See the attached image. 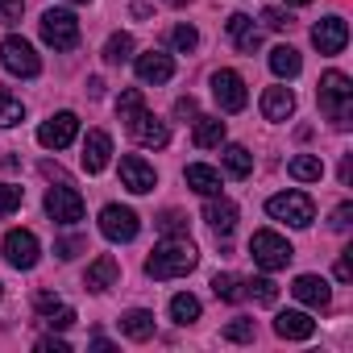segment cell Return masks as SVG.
Instances as JSON below:
<instances>
[{"label": "cell", "mask_w": 353, "mask_h": 353, "mask_svg": "<svg viewBox=\"0 0 353 353\" xmlns=\"http://www.w3.org/2000/svg\"><path fill=\"white\" fill-rule=\"evenodd\" d=\"M291 295H295L299 303L316 307V312H324V307L332 303V291H328V283H324V279H316V274H299V279L291 283Z\"/></svg>", "instance_id": "cell-16"}, {"label": "cell", "mask_w": 353, "mask_h": 353, "mask_svg": "<svg viewBox=\"0 0 353 353\" xmlns=\"http://www.w3.org/2000/svg\"><path fill=\"white\" fill-rule=\"evenodd\" d=\"M349 179H353V162H349V158H345V162H341V183H345V188H349Z\"/></svg>", "instance_id": "cell-47"}, {"label": "cell", "mask_w": 353, "mask_h": 353, "mask_svg": "<svg viewBox=\"0 0 353 353\" xmlns=\"http://www.w3.org/2000/svg\"><path fill=\"white\" fill-rule=\"evenodd\" d=\"M250 254H254V262L262 266V270H287V262L295 258V250H291V241L287 237H279L274 229H258L254 237H250Z\"/></svg>", "instance_id": "cell-4"}, {"label": "cell", "mask_w": 353, "mask_h": 353, "mask_svg": "<svg viewBox=\"0 0 353 353\" xmlns=\"http://www.w3.org/2000/svg\"><path fill=\"white\" fill-rule=\"evenodd\" d=\"M137 79L141 83H166L170 75H174V63H170V54H162V50H145V54H137Z\"/></svg>", "instance_id": "cell-17"}, {"label": "cell", "mask_w": 353, "mask_h": 353, "mask_svg": "<svg viewBox=\"0 0 353 353\" xmlns=\"http://www.w3.org/2000/svg\"><path fill=\"white\" fill-rule=\"evenodd\" d=\"M75 5H88V0H75Z\"/></svg>", "instance_id": "cell-50"}, {"label": "cell", "mask_w": 353, "mask_h": 353, "mask_svg": "<svg viewBox=\"0 0 353 353\" xmlns=\"http://www.w3.org/2000/svg\"><path fill=\"white\" fill-rule=\"evenodd\" d=\"M42 320H46L50 328H59V332H63V328H71V324H75V312H71L67 303H59V307H50V312H46Z\"/></svg>", "instance_id": "cell-39"}, {"label": "cell", "mask_w": 353, "mask_h": 353, "mask_svg": "<svg viewBox=\"0 0 353 353\" xmlns=\"http://www.w3.org/2000/svg\"><path fill=\"white\" fill-rule=\"evenodd\" d=\"M166 5H174V9H183V5H192V0H166Z\"/></svg>", "instance_id": "cell-48"}, {"label": "cell", "mask_w": 353, "mask_h": 353, "mask_svg": "<svg viewBox=\"0 0 353 353\" xmlns=\"http://www.w3.org/2000/svg\"><path fill=\"white\" fill-rule=\"evenodd\" d=\"M225 170L233 174V179H245V174L254 170V154L245 145H225Z\"/></svg>", "instance_id": "cell-29"}, {"label": "cell", "mask_w": 353, "mask_h": 353, "mask_svg": "<svg viewBox=\"0 0 353 353\" xmlns=\"http://www.w3.org/2000/svg\"><path fill=\"white\" fill-rule=\"evenodd\" d=\"M46 216L59 221V225H79L83 221V196L71 188V183H59L46 192Z\"/></svg>", "instance_id": "cell-7"}, {"label": "cell", "mask_w": 353, "mask_h": 353, "mask_svg": "<svg viewBox=\"0 0 353 353\" xmlns=\"http://www.w3.org/2000/svg\"><path fill=\"white\" fill-rule=\"evenodd\" d=\"M121 332L133 336V341H150V336H154V312H145V307L125 312V316H121Z\"/></svg>", "instance_id": "cell-25"}, {"label": "cell", "mask_w": 353, "mask_h": 353, "mask_svg": "<svg viewBox=\"0 0 353 353\" xmlns=\"http://www.w3.org/2000/svg\"><path fill=\"white\" fill-rule=\"evenodd\" d=\"M349 225H353V204H341V208L332 212V229H336V233H345Z\"/></svg>", "instance_id": "cell-43"}, {"label": "cell", "mask_w": 353, "mask_h": 353, "mask_svg": "<svg viewBox=\"0 0 353 353\" xmlns=\"http://www.w3.org/2000/svg\"><path fill=\"white\" fill-rule=\"evenodd\" d=\"M125 129L133 133V141H141V145H154V150H162V145L170 141V129H166V121H158L150 108H141L137 117H129V121H125Z\"/></svg>", "instance_id": "cell-12"}, {"label": "cell", "mask_w": 353, "mask_h": 353, "mask_svg": "<svg viewBox=\"0 0 353 353\" xmlns=\"http://www.w3.org/2000/svg\"><path fill=\"white\" fill-rule=\"evenodd\" d=\"M212 96H216L221 112H241L245 100H250L245 79H241L237 71H216V75H212Z\"/></svg>", "instance_id": "cell-9"}, {"label": "cell", "mask_w": 353, "mask_h": 353, "mask_svg": "<svg viewBox=\"0 0 353 353\" xmlns=\"http://www.w3.org/2000/svg\"><path fill=\"white\" fill-rule=\"evenodd\" d=\"M212 291H216V299H229V303H241L245 299V283L237 274H216L212 279Z\"/></svg>", "instance_id": "cell-31"}, {"label": "cell", "mask_w": 353, "mask_h": 353, "mask_svg": "<svg viewBox=\"0 0 353 353\" xmlns=\"http://www.w3.org/2000/svg\"><path fill=\"white\" fill-rule=\"evenodd\" d=\"M204 221H208V229H212L216 237H229V233L237 229V204H229V200H216V196H208Z\"/></svg>", "instance_id": "cell-18"}, {"label": "cell", "mask_w": 353, "mask_h": 353, "mask_svg": "<svg viewBox=\"0 0 353 353\" xmlns=\"http://www.w3.org/2000/svg\"><path fill=\"white\" fill-rule=\"evenodd\" d=\"M21 121H26L21 96H13L9 88H0V129H13V125H21Z\"/></svg>", "instance_id": "cell-28"}, {"label": "cell", "mask_w": 353, "mask_h": 353, "mask_svg": "<svg viewBox=\"0 0 353 353\" xmlns=\"http://www.w3.org/2000/svg\"><path fill=\"white\" fill-rule=\"evenodd\" d=\"M34 349H38V353H71V345H67V341H59V336H42Z\"/></svg>", "instance_id": "cell-44"}, {"label": "cell", "mask_w": 353, "mask_h": 353, "mask_svg": "<svg viewBox=\"0 0 353 353\" xmlns=\"http://www.w3.org/2000/svg\"><path fill=\"white\" fill-rule=\"evenodd\" d=\"M174 117H183V121L196 117V100L192 96H179V100H174Z\"/></svg>", "instance_id": "cell-45"}, {"label": "cell", "mask_w": 353, "mask_h": 353, "mask_svg": "<svg viewBox=\"0 0 353 353\" xmlns=\"http://www.w3.org/2000/svg\"><path fill=\"white\" fill-rule=\"evenodd\" d=\"M141 108H145V96H141V88H125V92L117 96V117H121V121L137 117Z\"/></svg>", "instance_id": "cell-33"}, {"label": "cell", "mask_w": 353, "mask_h": 353, "mask_svg": "<svg viewBox=\"0 0 353 353\" xmlns=\"http://www.w3.org/2000/svg\"><path fill=\"white\" fill-rule=\"evenodd\" d=\"M316 100H320V112H324L336 129H349V125H353V79H349V75L324 71V75H320V88H316Z\"/></svg>", "instance_id": "cell-2"}, {"label": "cell", "mask_w": 353, "mask_h": 353, "mask_svg": "<svg viewBox=\"0 0 353 353\" xmlns=\"http://www.w3.org/2000/svg\"><path fill=\"white\" fill-rule=\"evenodd\" d=\"M5 258L17 270H34L38 258H42V245H38V237L30 229H13V233H5Z\"/></svg>", "instance_id": "cell-8"}, {"label": "cell", "mask_w": 353, "mask_h": 353, "mask_svg": "<svg viewBox=\"0 0 353 353\" xmlns=\"http://www.w3.org/2000/svg\"><path fill=\"white\" fill-rule=\"evenodd\" d=\"M137 229H141V221H137V212H133V208L108 204V208L100 212V233H104L108 241H133V237H137Z\"/></svg>", "instance_id": "cell-10"}, {"label": "cell", "mask_w": 353, "mask_h": 353, "mask_svg": "<svg viewBox=\"0 0 353 353\" xmlns=\"http://www.w3.org/2000/svg\"><path fill=\"white\" fill-rule=\"evenodd\" d=\"M196 145L200 150H212V145H221L225 141V121L221 117H196Z\"/></svg>", "instance_id": "cell-27"}, {"label": "cell", "mask_w": 353, "mask_h": 353, "mask_svg": "<svg viewBox=\"0 0 353 353\" xmlns=\"http://www.w3.org/2000/svg\"><path fill=\"white\" fill-rule=\"evenodd\" d=\"M287 5H299V9H303V5H312V0H287Z\"/></svg>", "instance_id": "cell-49"}, {"label": "cell", "mask_w": 353, "mask_h": 353, "mask_svg": "<svg viewBox=\"0 0 353 353\" xmlns=\"http://www.w3.org/2000/svg\"><path fill=\"white\" fill-rule=\"evenodd\" d=\"M225 30L233 34V42H237V50H241V54H254V50L262 46V34H258L254 17H245V13H233V17L225 21Z\"/></svg>", "instance_id": "cell-21"}, {"label": "cell", "mask_w": 353, "mask_h": 353, "mask_svg": "<svg viewBox=\"0 0 353 353\" xmlns=\"http://www.w3.org/2000/svg\"><path fill=\"white\" fill-rule=\"evenodd\" d=\"M21 200H26V192H21V188H13V183H0V216L17 212V208H21Z\"/></svg>", "instance_id": "cell-36"}, {"label": "cell", "mask_w": 353, "mask_h": 353, "mask_svg": "<svg viewBox=\"0 0 353 353\" xmlns=\"http://www.w3.org/2000/svg\"><path fill=\"white\" fill-rule=\"evenodd\" d=\"M196 262H200V254H196V245L188 241V233L183 237H166L150 258H145V274L150 279H183V274H192L196 270Z\"/></svg>", "instance_id": "cell-1"}, {"label": "cell", "mask_w": 353, "mask_h": 353, "mask_svg": "<svg viewBox=\"0 0 353 353\" xmlns=\"http://www.w3.org/2000/svg\"><path fill=\"white\" fill-rule=\"evenodd\" d=\"M38 30H42V42L54 46V50H75L79 46V21L67 9H46L42 21H38Z\"/></svg>", "instance_id": "cell-5"}, {"label": "cell", "mask_w": 353, "mask_h": 353, "mask_svg": "<svg viewBox=\"0 0 353 353\" xmlns=\"http://www.w3.org/2000/svg\"><path fill=\"white\" fill-rule=\"evenodd\" d=\"M270 71H274L279 79H295V75L303 71L299 50H295V46H274V50H270Z\"/></svg>", "instance_id": "cell-24"}, {"label": "cell", "mask_w": 353, "mask_h": 353, "mask_svg": "<svg viewBox=\"0 0 353 353\" xmlns=\"http://www.w3.org/2000/svg\"><path fill=\"white\" fill-rule=\"evenodd\" d=\"M0 63H5V71H9V75H21V79H34V75L42 71V63H38L34 46H30L26 38H17V34H9L5 42H0Z\"/></svg>", "instance_id": "cell-6"}, {"label": "cell", "mask_w": 353, "mask_h": 353, "mask_svg": "<svg viewBox=\"0 0 353 353\" xmlns=\"http://www.w3.org/2000/svg\"><path fill=\"white\" fill-rule=\"evenodd\" d=\"M21 0H0V26H13V21H21Z\"/></svg>", "instance_id": "cell-41"}, {"label": "cell", "mask_w": 353, "mask_h": 353, "mask_svg": "<svg viewBox=\"0 0 353 353\" xmlns=\"http://www.w3.org/2000/svg\"><path fill=\"white\" fill-rule=\"evenodd\" d=\"M117 279H121V266H117V258H112V254H100V258L88 266V274H83V287H88V291H108V287H117Z\"/></svg>", "instance_id": "cell-19"}, {"label": "cell", "mask_w": 353, "mask_h": 353, "mask_svg": "<svg viewBox=\"0 0 353 353\" xmlns=\"http://www.w3.org/2000/svg\"><path fill=\"white\" fill-rule=\"evenodd\" d=\"M291 112H295L291 88H266V92H262V117H266V121H287Z\"/></svg>", "instance_id": "cell-22"}, {"label": "cell", "mask_w": 353, "mask_h": 353, "mask_svg": "<svg viewBox=\"0 0 353 353\" xmlns=\"http://www.w3.org/2000/svg\"><path fill=\"white\" fill-rule=\"evenodd\" d=\"M312 42H316L320 54H341L345 42H349L345 17H324V21H316V26H312Z\"/></svg>", "instance_id": "cell-14"}, {"label": "cell", "mask_w": 353, "mask_h": 353, "mask_svg": "<svg viewBox=\"0 0 353 353\" xmlns=\"http://www.w3.org/2000/svg\"><path fill=\"white\" fill-rule=\"evenodd\" d=\"M287 174H291V179H299V183H316L320 174H324V162L316 154H295L287 162Z\"/></svg>", "instance_id": "cell-26"}, {"label": "cell", "mask_w": 353, "mask_h": 353, "mask_svg": "<svg viewBox=\"0 0 353 353\" xmlns=\"http://www.w3.org/2000/svg\"><path fill=\"white\" fill-rule=\"evenodd\" d=\"M170 46H174V50H183V54H192V50L200 46L196 26H174V30H170Z\"/></svg>", "instance_id": "cell-35"}, {"label": "cell", "mask_w": 353, "mask_h": 353, "mask_svg": "<svg viewBox=\"0 0 353 353\" xmlns=\"http://www.w3.org/2000/svg\"><path fill=\"white\" fill-rule=\"evenodd\" d=\"M245 299H258V303L270 307V303L279 299V287H274L270 279H250V283H245Z\"/></svg>", "instance_id": "cell-34"}, {"label": "cell", "mask_w": 353, "mask_h": 353, "mask_svg": "<svg viewBox=\"0 0 353 353\" xmlns=\"http://www.w3.org/2000/svg\"><path fill=\"white\" fill-rule=\"evenodd\" d=\"M158 229L166 237H179V233H188V221H183V212H162L158 216Z\"/></svg>", "instance_id": "cell-38"}, {"label": "cell", "mask_w": 353, "mask_h": 353, "mask_svg": "<svg viewBox=\"0 0 353 353\" xmlns=\"http://www.w3.org/2000/svg\"><path fill=\"white\" fill-rule=\"evenodd\" d=\"M274 332H279L283 341H307V336L316 332V320H312L307 312H279V316H274Z\"/></svg>", "instance_id": "cell-20"}, {"label": "cell", "mask_w": 353, "mask_h": 353, "mask_svg": "<svg viewBox=\"0 0 353 353\" xmlns=\"http://www.w3.org/2000/svg\"><path fill=\"white\" fill-rule=\"evenodd\" d=\"M336 279H341V283H349V279H353V262H349V250L336 258Z\"/></svg>", "instance_id": "cell-46"}, {"label": "cell", "mask_w": 353, "mask_h": 353, "mask_svg": "<svg viewBox=\"0 0 353 353\" xmlns=\"http://www.w3.org/2000/svg\"><path fill=\"white\" fill-rule=\"evenodd\" d=\"M170 320L174 324H196L200 320V299L196 295H174L170 299Z\"/></svg>", "instance_id": "cell-30"}, {"label": "cell", "mask_w": 353, "mask_h": 353, "mask_svg": "<svg viewBox=\"0 0 353 353\" xmlns=\"http://www.w3.org/2000/svg\"><path fill=\"white\" fill-rule=\"evenodd\" d=\"M83 250H88V241H83V237H67V241H59V245H54V254H59V258H75V254H83Z\"/></svg>", "instance_id": "cell-42"}, {"label": "cell", "mask_w": 353, "mask_h": 353, "mask_svg": "<svg viewBox=\"0 0 353 353\" xmlns=\"http://www.w3.org/2000/svg\"><path fill=\"white\" fill-rule=\"evenodd\" d=\"M262 21H266L270 30H279V34L295 26V17H291V13H283V9H266V13H262Z\"/></svg>", "instance_id": "cell-40"}, {"label": "cell", "mask_w": 353, "mask_h": 353, "mask_svg": "<svg viewBox=\"0 0 353 353\" xmlns=\"http://www.w3.org/2000/svg\"><path fill=\"white\" fill-rule=\"evenodd\" d=\"M108 158H112V137H108L104 129H92V133L83 137V170H88V174H100V170L108 166Z\"/></svg>", "instance_id": "cell-15"}, {"label": "cell", "mask_w": 353, "mask_h": 353, "mask_svg": "<svg viewBox=\"0 0 353 353\" xmlns=\"http://www.w3.org/2000/svg\"><path fill=\"white\" fill-rule=\"evenodd\" d=\"M188 188L200 192V196H221V170H212L204 162H192L188 166Z\"/></svg>", "instance_id": "cell-23"}, {"label": "cell", "mask_w": 353, "mask_h": 353, "mask_svg": "<svg viewBox=\"0 0 353 353\" xmlns=\"http://www.w3.org/2000/svg\"><path fill=\"white\" fill-rule=\"evenodd\" d=\"M121 183H125L133 196H145V192H154L158 174H154V166H150L141 154H125V158H121Z\"/></svg>", "instance_id": "cell-13"}, {"label": "cell", "mask_w": 353, "mask_h": 353, "mask_svg": "<svg viewBox=\"0 0 353 353\" xmlns=\"http://www.w3.org/2000/svg\"><path fill=\"white\" fill-rule=\"evenodd\" d=\"M129 54H133V38L129 34H112L108 46H104V63L121 67V63H129Z\"/></svg>", "instance_id": "cell-32"}, {"label": "cell", "mask_w": 353, "mask_h": 353, "mask_svg": "<svg viewBox=\"0 0 353 353\" xmlns=\"http://www.w3.org/2000/svg\"><path fill=\"white\" fill-rule=\"evenodd\" d=\"M254 332H258V328H254V320H245V316L225 324V341H254Z\"/></svg>", "instance_id": "cell-37"}, {"label": "cell", "mask_w": 353, "mask_h": 353, "mask_svg": "<svg viewBox=\"0 0 353 353\" xmlns=\"http://www.w3.org/2000/svg\"><path fill=\"white\" fill-rule=\"evenodd\" d=\"M75 133H79V117H75V112H54L50 121H42L38 141H42L46 150H67V145L75 141Z\"/></svg>", "instance_id": "cell-11"}, {"label": "cell", "mask_w": 353, "mask_h": 353, "mask_svg": "<svg viewBox=\"0 0 353 353\" xmlns=\"http://www.w3.org/2000/svg\"><path fill=\"white\" fill-rule=\"evenodd\" d=\"M266 212L283 225H295V229H307L316 221V204H312L307 192H279V196L266 200Z\"/></svg>", "instance_id": "cell-3"}]
</instances>
